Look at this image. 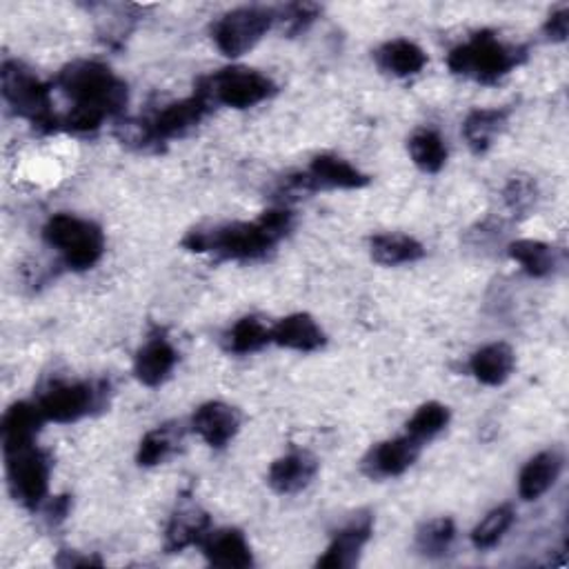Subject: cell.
<instances>
[{
  "label": "cell",
  "mask_w": 569,
  "mask_h": 569,
  "mask_svg": "<svg viewBox=\"0 0 569 569\" xmlns=\"http://www.w3.org/2000/svg\"><path fill=\"white\" fill-rule=\"evenodd\" d=\"M509 256L529 273L536 278L549 276L556 267V251L547 242L540 240H516L509 244Z\"/></svg>",
  "instance_id": "cell-26"
},
{
  "label": "cell",
  "mask_w": 569,
  "mask_h": 569,
  "mask_svg": "<svg viewBox=\"0 0 569 569\" xmlns=\"http://www.w3.org/2000/svg\"><path fill=\"white\" fill-rule=\"evenodd\" d=\"M273 91L276 87L264 73L247 67H229L204 78L196 93L209 104L216 102L233 109H247L267 100Z\"/></svg>",
  "instance_id": "cell-5"
},
{
  "label": "cell",
  "mask_w": 569,
  "mask_h": 569,
  "mask_svg": "<svg viewBox=\"0 0 569 569\" xmlns=\"http://www.w3.org/2000/svg\"><path fill=\"white\" fill-rule=\"evenodd\" d=\"M276 22V11L264 7H240L224 13L213 24V42L216 47L229 56L238 58L247 53L256 42L271 29Z\"/></svg>",
  "instance_id": "cell-6"
},
{
  "label": "cell",
  "mask_w": 569,
  "mask_h": 569,
  "mask_svg": "<svg viewBox=\"0 0 569 569\" xmlns=\"http://www.w3.org/2000/svg\"><path fill=\"white\" fill-rule=\"evenodd\" d=\"M178 438H180V431H176V429L169 427V425H162V427L151 429V431L140 440L138 456H136L138 465L151 467V465L162 462V460L173 451Z\"/></svg>",
  "instance_id": "cell-32"
},
{
  "label": "cell",
  "mask_w": 569,
  "mask_h": 569,
  "mask_svg": "<svg viewBox=\"0 0 569 569\" xmlns=\"http://www.w3.org/2000/svg\"><path fill=\"white\" fill-rule=\"evenodd\" d=\"M453 533H456V527L451 518H445V516L433 518L416 531V549L429 558L442 556L449 549Z\"/></svg>",
  "instance_id": "cell-30"
},
{
  "label": "cell",
  "mask_w": 569,
  "mask_h": 569,
  "mask_svg": "<svg viewBox=\"0 0 569 569\" xmlns=\"http://www.w3.org/2000/svg\"><path fill=\"white\" fill-rule=\"evenodd\" d=\"M369 249H371V258L387 267L413 262L425 253L422 244L407 233H378L371 238Z\"/></svg>",
  "instance_id": "cell-24"
},
{
  "label": "cell",
  "mask_w": 569,
  "mask_h": 569,
  "mask_svg": "<svg viewBox=\"0 0 569 569\" xmlns=\"http://www.w3.org/2000/svg\"><path fill=\"white\" fill-rule=\"evenodd\" d=\"M513 365H516L513 349L505 342L485 345L469 360V369L476 376V380L489 387L502 385L511 376Z\"/></svg>",
  "instance_id": "cell-19"
},
{
  "label": "cell",
  "mask_w": 569,
  "mask_h": 569,
  "mask_svg": "<svg viewBox=\"0 0 569 569\" xmlns=\"http://www.w3.org/2000/svg\"><path fill=\"white\" fill-rule=\"evenodd\" d=\"M176 360L178 353L171 347V342L162 336H151L136 353L133 373L142 385L156 387L167 380V376L176 367Z\"/></svg>",
  "instance_id": "cell-15"
},
{
  "label": "cell",
  "mask_w": 569,
  "mask_h": 569,
  "mask_svg": "<svg viewBox=\"0 0 569 569\" xmlns=\"http://www.w3.org/2000/svg\"><path fill=\"white\" fill-rule=\"evenodd\" d=\"M271 342L293 351H316L325 345V331L309 313H291L271 327Z\"/></svg>",
  "instance_id": "cell-18"
},
{
  "label": "cell",
  "mask_w": 569,
  "mask_h": 569,
  "mask_svg": "<svg viewBox=\"0 0 569 569\" xmlns=\"http://www.w3.org/2000/svg\"><path fill=\"white\" fill-rule=\"evenodd\" d=\"M276 242L278 238L262 224L260 218L256 222H229L211 229H193L182 240V244L191 251H209L233 260L260 258Z\"/></svg>",
  "instance_id": "cell-1"
},
{
  "label": "cell",
  "mask_w": 569,
  "mask_h": 569,
  "mask_svg": "<svg viewBox=\"0 0 569 569\" xmlns=\"http://www.w3.org/2000/svg\"><path fill=\"white\" fill-rule=\"evenodd\" d=\"M369 536H371V516L353 518L331 538L327 551L318 558V567H331V569L353 567Z\"/></svg>",
  "instance_id": "cell-14"
},
{
  "label": "cell",
  "mask_w": 569,
  "mask_h": 569,
  "mask_svg": "<svg viewBox=\"0 0 569 569\" xmlns=\"http://www.w3.org/2000/svg\"><path fill=\"white\" fill-rule=\"evenodd\" d=\"M302 189H358L369 182V178L358 171L353 164L338 156H316L307 169V173L298 176Z\"/></svg>",
  "instance_id": "cell-11"
},
{
  "label": "cell",
  "mask_w": 569,
  "mask_h": 569,
  "mask_svg": "<svg viewBox=\"0 0 569 569\" xmlns=\"http://www.w3.org/2000/svg\"><path fill=\"white\" fill-rule=\"evenodd\" d=\"M536 200V184L525 176H513L505 187V202L513 213H525Z\"/></svg>",
  "instance_id": "cell-33"
},
{
  "label": "cell",
  "mask_w": 569,
  "mask_h": 569,
  "mask_svg": "<svg viewBox=\"0 0 569 569\" xmlns=\"http://www.w3.org/2000/svg\"><path fill=\"white\" fill-rule=\"evenodd\" d=\"M318 462L309 451H289L269 467V485L278 493H296L316 476Z\"/></svg>",
  "instance_id": "cell-17"
},
{
  "label": "cell",
  "mask_w": 569,
  "mask_h": 569,
  "mask_svg": "<svg viewBox=\"0 0 569 569\" xmlns=\"http://www.w3.org/2000/svg\"><path fill=\"white\" fill-rule=\"evenodd\" d=\"M98 391H93V385L89 382H62L47 389L38 407L44 416V420L53 422H73L91 411L98 402Z\"/></svg>",
  "instance_id": "cell-9"
},
{
  "label": "cell",
  "mask_w": 569,
  "mask_h": 569,
  "mask_svg": "<svg viewBox=\"0 0 569 569\" xmlns=\"http://www.w3.org/2000/svg\"><path fill=\"white\" fill-rule=\"evenodd\" d=\"M0 82L2 96L16 113L29 118L33 124H56V118L49 109V91L29 69L18 62H4L0 71Z\"/></svg>",
  "instance_id": "cell-8"
},
{
  "label": "cell",
  "mask_w": 569,
  "mask_h": 569,
  "mask_svg": "<svg viewBox=\"0 0 569 569\" xmlns=\"http://www.w3.org/2000/svg\"><path fill=\"white\" fill-rule=\"evenodd\" d=\"M60 89L78 107H91L104 116L116 113L127 102V87L100 62H71L58 76Z\"/></svg>",
  "instance_id": "cell-2"
},
{
  "label": "cell",
  "mask_w": 569,
  "mask_h": 569,
  "mask_svg": "<svg viewBox=\"0 0 569 569\" xmlns=\"http://www.w3.org/2000/svg\"><path fill=\"white\" fill-rule=\"evenodd\" d=\"M420 442L411 436H400L393 440L378 442L362 458V471L369 478H393L407 471L420 456Z\"/></svg>",
  "instance_id": "cell-10"
},
{
  "label": "cell",
  "mask_w": 569,
  "mask_h": 569,
  "mask_svg": "<svg viewBox=\"0 0 569 569\" xmlns=\"http://www.w3.org/2000/svg\"><path fill=\"white\" fill-rule=\"evenodd\" d=\"M318 13L316 4H289L282 9V13H276V20L287 24L289 31L305 29Z\"/></svg>",
  "instance_id": "cell-34"
},
{
  "label": "cell",
  "mask_w": 569,
  "mask_h": 569,
  "mask_svg": "<svg viewBox=\"0 0 569 569\" xmlns=\"http://www.w3.org/2000/svg\"><path fill=\"white\" fill-rule=\"evenodd\" d=\"M376 62L382 71L398 76V78H407V76L418 73L425 67L427 53L416 42L396 38V40L385 42L376 51Z\"/></svg>",
  "instance_id": "cell-22"
},
{
  "label": "cell",
  "mask_w": 569,
  "mask_h": 569,
  "mask_svg": "<svg viewBox=\"0 0 569 569\" xmlns=\"http://www.w3.org/2000/svg\"><path fill=\"white\" fill-rule=\"evenodd\" d=\"M567 29H569V11L567 9H560V11L551 13L547 24H545V33L551 40H558V42L567 38Z\"/></svg>",
  "instance_id": "cell-35"
},
{
  "label": "cell",
  "mask_w": 569,
  "mask_h": 569,
  "mask_svg": "<svg viewBox=\"0 0 569 569\" xmlns=\"http://www.w3.org/2000/svg\"><path fill=\"white\" fill-rule=\"evenodd\" d=\"M513 509L509 505H500L491 509L471 531V542L476 549H491L511 527Z\"/></svg>",
  "instance_id": "cell-31"
},
{
  "label": "cell",
  "mask_w": 569,
  "mask_h": 569,
  "mask_svg": "<svg viewBox=\"0 0 569 569\" xmlns=\"http://www.w3.org/2000/svg\"><path fill=\"white\" fill-rule=\"evenodd\" d=\"M267 342H271V327H267L256 316L240 318L227 331V347L233 353H251V351H258L260 347H264Z\"/></svg>",
  "instance_id": "cell-28"
},
{
  "label": "cell",
  "mask_w": 569,
  "mask_h": 569,
  "mask_svg": "<svg viewBox=\"0 0 569 569\" xmlns=\"http://www.w3.org/2000/svg\"><path fill=\"white\" fill-rule=\"evenodd\" d=\"M562 469V458L558 451H542L533 456L518 476V493L525 500L540 498L558 478Z\"/></svg>",
  "instance_id": "cell-21"
},
{
  "label": "cell",
  "mask_w": 569,
  "mask_h": 569,
  "mask_svg": "<svg viewBox=\"0 0 569 569\" xmlns=\"http://www.w3.org/2000/svg\"><path fill=\"white\" fill-rule=\"evenodd\" d=\"M44 422V416L38 405L29 402H16L13 407L7 409L2 418V445L4 451L33 445V438Z\"/></svg>",
  "instance_id": "cell-20"
},
{
  "label": "cell",
  "mask_w": 569,
  "mask_h": 569,
  "mask_svg": "<svg viewBox=\"0 0 569 569\" xmlns=\"http://www.w3.org/2000/svg\"><path fill=\"white\" fill-rule=\"evenodd\" d=\"M240 427V416L233 407L211 400L200 405L191 416V429L209 445V447H224Z\"/></svg>",
  "instance_id": "cell-13"
},
{
  "label": "cell",
  "mask_w": 569,
  "mask_h": 569,
  "mask_svg": "<svg viewBox=\"0 0 569 569\" xmlns=\"http://www.w3.org/2000/svg\"><path fill=\"white\" fill-rule=\"evenodd\" d=\"M409 156L422 171L436 173L447 160V147L436 131L422 129L409 138Z\"/></svg>",
  "instance_id": "cell-27"
},
{
  "label": "cell",
  "mask_w": 569,
  "mask_h": 569,
  "mask_svg": "<svg viewBox=\"0 0 569 569\" xmlns=\"http://www.w3.org/2000/svg\"><path fill=\"white\" fill-rule=\"evenodd\" d=\"M209 533V516L198 507H180L167 527V549L180 551L189 545H200L202 538Z\"/></svg>",
  "instance_id": "cell-23"
},
{
  "label": "cell",
  "mask_w": 569,
  "mask_h": 569,
  "mask_svg": "<svg viewBox=\"0 0 569 569\" xmlns=\"http://www.w3.org/2000/svg\"><path fill=\"white\" fill-rule=\"evenodd\" d=\"M209 107L211 104L198 93L191 98H184L180 102H173V104L164 107L153 118V122L147 127L144 136L151 140H167V138L182 136L202 120V116L207 113Z\"/></svg>",
  "instance_id": "cell-12"
},
{
  "label": "cell",
  "mask_w": 569,
  "mask_h": 569,
  "mask_svg": "<svg viewBox=\"0 0 569 569\" xmlns=\"http://www.w3.org/2000/svg\"><path fill=\"white\" fill-rule=\"evenodd\" d=\"M7 456V478L11 496L29 507L36 509L49 487V460L36 445H24L11 451H4Z\"/></svg>",
  "instance_id": "cell-7"
},
{
  "label": "cell",
  "mask_w": 569,
  "mask_h": 569,
  "mask_svg": "<svg viewBox=\"0 0 569 569\" xmlns=\"http://www.w3.org/2000/svg\"><path fill=\"white\" fill-rule=\"evenodd\" d=\"M449 422V409L440 402H425L416 409V413L407 420V436L418 440L420 445L438 436Z\"/></svg>",
  "instance_id": "cell-29"
},
{
  "label": "cell",
  "mask_w": 569,
  "mask_h": 569,
  "mask_svg": "<svg viewBox=\"0 0 569 569\" xmlns=\"http://www.w3.org/2000/svg\"><path fill=\"white\" fill-rule=\"evenodd\" d=\"M507 109H476L467 116L462 124V136L473 151H485L491 147L493 138L502 131L507 122Z\"/></svg>",
  "instance_id": "cell-25"
},
{
  "label": "cell",
  "mask_w": 569,
  "mask_h": 569,
  "mask_svg": "<svg viewBox=\"0 0 569 569\" xmlns=\"http://www.w3.org/2000/svg\"><path fill=\"white\" fill-rule=\"evenodd\" d=\"M44 240L56 247L71 269L93 267L104 251L102 231L82 218L71 213H56L42 229Z\"/></svg>",
  "instance_id": "cell-4"
},
{
  "label": "cell",
  "mask_w": 569,
  "mask_h": 569,
  "mask_svg": "<svg viewBox=\"0 0 569 569\" xmlns=\"http://www.w3.org/2000/svg\"><path fill=\"white\" fill-rule=\"evenodd\" d=\"M202 553L207 556V560L216 567H224V569H244L253 562L251 558V549L244 540V536L238 529H218V531H209L202 542Z\"/></svg>",
  "instance_id": "cell-16"
},
{
  "label": "cell",
  "mask_w": 569,
  "mask_h": 569,
  "mask_svg": "<svg viewBox=\"0 0 569 569\" xmlns=\"http://www.w3.org/2000/svg\"><path fill=\"white\" fill-rule=\"evenodd\" d=\"M522 58V49L498 40L493 33H476L469 42L451 49L447 64L453 73L478 82H496L509 73Z\"/></svg>",
  "instance_id": "cell-3"
}]
</instances>
